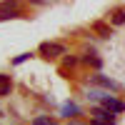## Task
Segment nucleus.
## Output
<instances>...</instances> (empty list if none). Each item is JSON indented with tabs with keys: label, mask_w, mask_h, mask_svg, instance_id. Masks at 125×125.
I'll use <instances>...</instances> for the list:
<instances>
[{
	"label": "nucleus",
	"mask_w": 125,
	"mask_h": 125,
	"mask_svg": "<svg viewBox=\"0 0 125 125\" xmlns=\"http://www.w3.org/2000/svg\"><path fill=\"white\" fill-rule=\"evenodd\" d=\"M93 123L95 125H115V113H110L108 108H95L93 110Z\"/></svg>",
	"instance_id": "1"
},
{
	"label": "nucleus",
	"mask_w": 125,
	"mask_h": 125,
	"mask_svg": "<svg viewBox=\"0 0 125 125\" xmlns=\"http://www.w3.org/2000/svg\"><path fill=\"white\" fill-rule=\"evenodd\" d=\"M40 55L43 58H60V55H65V45H60V43H43L40 45Z\"/></svg>",
	"instance_id": "2"
},
{
	"label": "nucleus",
	"mask_w": 125,
	"mask_h": 125,
	"mask_svg": "<svg viewBox=\"0 0 125 125\" xmlns=\"http://www.w3.org/2000/svg\"><path fill=\"white\" fill-rule=\"evenodd\" d=\"M103 108H108L110 113H115V115H118V113H125V103H120L118 98H113V95H103Z\"/></svg>",
	"instance_id": "3"
},
{
	"label": "nucleus",
	"mask_w": 125,
	"mask_h": 125,
	"mask_svg": "<svg viewBox=\"0 0 125 125\" xmlns=\"http://www.w3.org/2000/svg\"><path fill=\"white\" fill-rule=\"evenodd\" d=\"M8 18H20V10L15 3H0V20H8Z\"/></svg>",
	"instance_id": "4"
},
{
	"label": "nucleus",
	"mask_w": 125,
	"mask_h": 125,
	"mask_svg": "<svg viewBox=\"0 0 125 125\" xmlns=\"http://www.w3.org/2000/svg\"><path fill=\"white\" fill-rule=\"evenodd\" d=\"M10 90H13V80H10L8 75H3V73H0V98L8 95Z\"/></svg>",
	"instance_id": "5"
},
{
	"label": "nucleus",
	"mask_w": 125,
	"mask_h": 125,
	"mask_svg": "<svg viewBox=\"0 0 125 125\" xmlns=\"http://www.w3.org/2000/svg\"><path fill=\"white\" fill-rule=\"evenodd\" d=\"M93 30H95L100 38H110V35H113V30H110L105 23H93Z\"/></svg>",
	"instance_id": "6"
},
{
	"label": "nucleus",
	"mask_w": 125,
	"mask_h": 125,
	"mask_svg": "<svg viewBox=\"0 0 125 125\" xmlns=\"http://www.w3.org/2000/svg\"><path fill=\"white\" fill-rule=\"evenodd\" d=\"M62 115H65V118H73V115H78V113H80V108L75 105V103H65V105H62Z\"/></svg>",
	"instance_id": "7"
},
{
	"label": "nucleus",
	"mask_w": 125,
	"mask_h": 125,
	"mask_svg": "<svg viewBox=\"0 0 125 125\" xmlns=\"http://www.w3.org/2000/svg\"><path fill=\"white\" fill-rule=\"evenodd\" d=\"M95 83H100V85H105V88H110V90H118V88H120L118 83H113V80L103 78V75H95Z\"/></svg>",
	"instance_id": "8"
},
{
	"label": "nucleus",
	"mask_w": 125,
	"mask_h": 125,
	"mask_svg": "<svg viewBox=\"0 0 125 125\" xmlns=\"http://www.w3.org/2000/svg\"><path fill=\"white\" fill-rule=\"evenodd\" d=\"M85 62H88V65H93V68H100V65H103V60H100L95 53H88V55H85Z\"/></svg>",
	"instance_id": "9"
},
{
	"label": "nucleus",
	"mask_w": 125,
	"mask_h": 125,
	"mask_svg": "<svg viewBox=\"0 0 125 125\" xmlns=\"http://www.w3.org/2000/svg\"><path fill=\"white\" fill-rule=\"evenodd\" d=\"M113 25H123L125 23V10H118V13H113Z\"/></svg>",
	"instance_id": "10"
},
{
	"label": "nucleus",
	"mask_w": 125,
	"mask_h": 125,
	"mask_svg": "<svg viewBox=\"0 0 125 125\" xmlns=\"http://www.w3.org/2000/svg\"><path fill=\"white\" fill-rule=\"evenodd\" d=\"M33 125H58V123H55V120H50V118H45V115H40V118L33 120Z\"/></svg>",
	"instance_id": "11"
},
{
	"label": "nucleus",
	"mask_w": 125,
	"mask_h": 125,
	"mask_svg": "<svg viewBox=\"0 0 125 125\" xmlns=\"http://www.w3.org/2000/svg\"><path fill=\"white\" fill-rule=\"evenodd\" d=\"M28 58H30V53H23V55H18V58H15V65H20V62H25Z\"/></svg>",
	"instance_id": "12"
},
{
	"label": "nucleus",
	"mask_w": 125,
	"mask_h": 125,
	"mask_svg": "<svg viewBox=\"0 0 125 125\" xmlns=\"http://www.w3.org/2000/svg\"><path fill=\"white\" fill-rule=\"evenodd\" d=\"M75 62H78L75 58H65V62H62V65H65V68H70V65H75Z\"/></svg>",
	"instance_id": "13"
},
{
	"label": "nucleus",
	"mask_w": 125,
	"mask_h": 125,
	"mask_svg": "<svg viewBox=\"0 0 125 125\" xmlns=\"http://www.w3.org/2000/svg\"><path fill=\"white\" fill-rule=\"evenodd\" d=\"M30 3H38V5H43V3H48V0H30Z\"/></svg>",
	"instance_id": "14"
}]
</instances>
